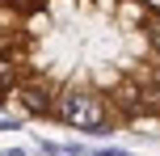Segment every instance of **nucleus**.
<instances>
[{
    "label": "nucleus",
    "mask_w": 160,
    "mask_h": 156,
    "mask_svg": "<svg viewBox=\"0 0 160 156\" xmlns=\"http://www.w3.org/2000/svg\"><path fill=\"white\" fill-rule=\"evenodd\" d=\"M0 101H4V97H0Z\"/></svg>",
    "instance_id": "nucleus-7"
},
{
    "label": "nucleus",
    "mask_w": 160,
    "mask_h": 156,
    "mask_svg": "<svg viewBox=\"0 0 160 156\" xmlns=\"http://www.w3.org/2000/svg\"><path fill=\"white\" fill-rule=\"evenodd\" d=\"M13 80H17V63H13L8 55H0V89H8Z\"/></svg>",
    "instance_id": "nucleus-3"
},
{
    "label": "nucleus",
    "mask_w": 160,
    "mask_h": 156,
    "mask_svg": "<svg viewBox=\"0 0 160 156\" xmlns=\"http://www.w3.org/2000/svg\"><path fill=\"white\" fill-rule=\"evenodd\" d=\"M143 4H148V8H152V13H160V0H143Z\"/></svg>",
    "instance_id": "nucleus-6"
},
{
    "label": "nucleus",
    "mask_w": 160,
    "mask_h": 156,
    "mask_svg": "<svg viewBox=\"0 0 160 156\" xmlns=\"http://www.w3.org/2000/svg\"><path fill=\"white\" fill-rule=\"evenodd\" d=\"M93 156H127L122 148H101V152H93Z\"/></svg>",
    "instance_id": "nucleus-5"
},
{
    "label": "nucleus",
    "mask_w": 160,
    "mask_h": 156,
    "mask_svg": "<svg viewBox=\"0 0 160 156\" xmlns=\"http://www.w3.org/2000/svg\"><path fill=\"white\" fill-rule=\"evenodd\" d=\"M17 101H21L30 114H47V110L55 106V101H51V93L42 89V84H21V89H17Z\"/></svg>",
    "instance_id": "nucleus-2"
},
{
    "label": "nucleus",
    "mask_w": 160,
    "mask_h": 156,
    "mask_svg": "<svg viewBox=\"0 0 160 156\" xmlns=\"http://www.w3.org/2000/svg\"><path fill=\"white\" fill-rule=\"evenodd\" d=\"M148 42H152L156 55H160V17H156V21H148Z\"/></svg>",
    "instance_id": "nucleus-4"
},
{
    "label": "nucleus",
    "mask_w": 160,
    "mask_h": 156,
    "mask_svg": "<svg viewBox=\"0 0 160 156\" xmlns=\"http://www.w3.org/2000/svg\"><path fill=\"white\" fill-rule=\"evenodd\" d=\"M51 110H55L68 127H76V131H105V127H110L105 101L93 97V93H84V89H68V93H59Z\"/></svg>",
    "instance_id": "nucleus-1"
}]
</instances>
